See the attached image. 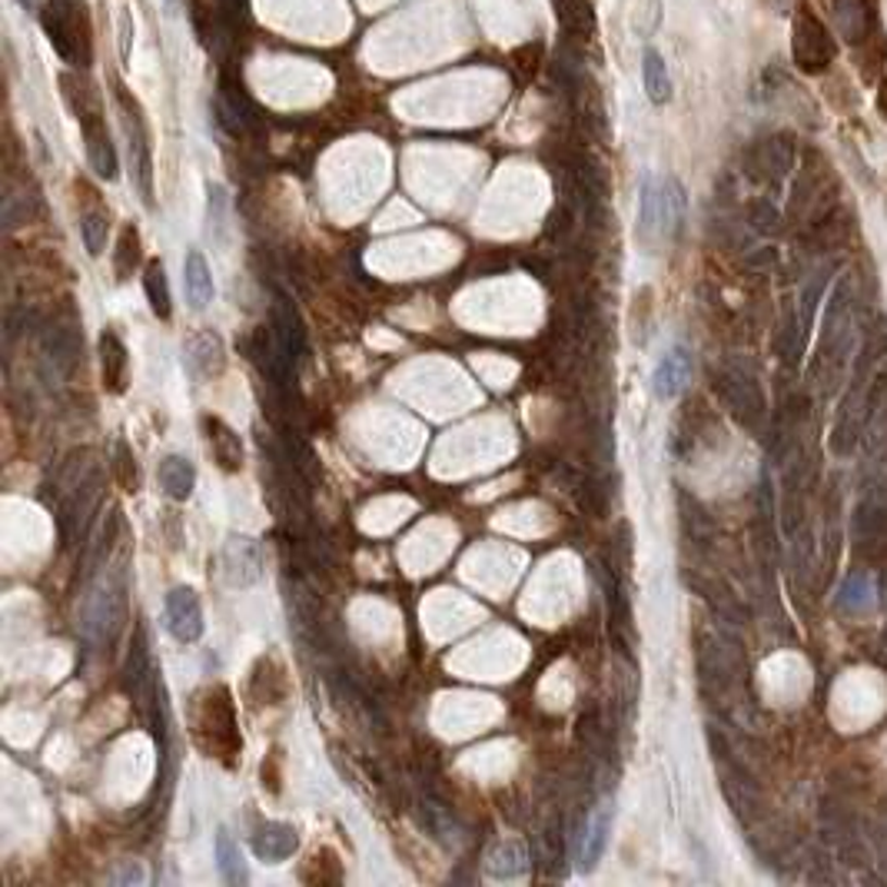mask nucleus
<instances>
[{
  "mask_svg": "<svg viewBox=\"0 0 887 887\" xmlns=\"http://www.w3.org/2000/svg\"><path fill=\"white\" fill-rule=\"evenodd\" d=\"M130 40H134V21H130V11L124 8L121 11V57L124 61L130 57Z\"/></svg>",
  "mask_w": 887,
  "mask_h": 887,
  "instance_id": "obj_27",
  "label": "nucleus"
},
{
  "mask_svg": "<svg viewBox=\"0 0 887 887\" xmlns=\"http://www.w3.org/2000/svg\"><path fill=\"white\" fill-rule=\"evenodd\" d=\"M609 832H612V804H602L596 814H591V824L585 832V845H582V867L585 871L599 867L605 845H609Z\"/></svg>",
  "mask_w": 887,
  "mask_h": 887,
  "instance_id": "obj_17",
  "label": "nucleus"
},
{
  "mask_svg": "<svg viewBox=\"0 0 887 887\" xmlns=\"http://www.w3.org/2000/svg\"><path fill=\"white\" fill-rule=\"evenodd\" d=\"M80 236H84V247L90 257H100L103 247H107V213L103 210H90L80 216Z\"/></svg>",
  "mask_w": 887,
  "mask_h": 887,
  "instance_id": "obj_23",
  "label": "nucleus"
},
{
  "mask_svg": "<svg viewBox=\"0 0 887 887\" xmlns=\"http://www.w3.org/2000/svg\"><path fill=\"white\" fill-rule=\"evenodd\" d=\"M832 21H835L838 34L851 47H861L871 34H877V8H874V0H835V4H832Z\"/></svg>",
  "mask_w": 887,
  "mask_h": 887,
  "instance_id": "obj_8",
  "label": "nucleus"
},
{
  "mask_svg": "<svg viewBox=\"0 0 887 887\" xmlns=\"http://www.w3.org/2000/svg\"><path fill=\"white\" fill-rule=\"evenodd\" d=\"M143 289H147V300H150V310L160 316V320H170L173 313V300H170V283H166V270L160 260H150L147 270H143Z\"/></svg>",
  "mask_w": 887,
  "mask_h": 887,
  "instance_id": "obj_21",
  "label": "nucleus"
},
{
  "mask_svg": "<svg viewBox=\"0 0 887 887\" xmlns=\"http://www.w3.org/2000/svg\"><path fill=\"white\" fill-rule=\"evenodd\" d=\"M61 93L71 103V110H74V116H77L80 124L103 121L100 93H97V87L87 77H80V74H61Z\"/></svg>",
  "mask_w": 887,
  "mask_h": 887,
  "instance_id": "obj_11",
  "label": "nucleus"
},
{
  "mask_svg": "<svg viewBox=\"0 0 887 887\" xmlns=\"http://www.w3.org/2000/svg\"><path fill=\"white\" fill-rule=\"evenodd\" d=\"M110 880H113V884H140V880H143V871H140V864H127L124 871H116Z\"/></svg>",
  "mask_w": 887,
  "mask_h": 887,
  "instance_id": "obj_28",
  "label": "nucleus"
},
{
  "mask_svg": "<svg viewBox=\"0 0 887 887\" xmlns=\"http://www.w3.org/2000/svg\"><path fill=\"white\" fill-rule=\"evenodd\" d=\"M113 476L121 483L124 492H137L140 489V472H137V459L130 452V446L121 439L116 442V462H113Z\"/></svg>",
  "mask_w": 887,
  "mask_h": 887,
  "instance_id": "obj_24",
  "label": "nucleus"
},
{
  "mask_svg": "<svg viewBox=\"0 0 887 887\" xmlns=\"http://www.w3.org/2000/svg\"><path fill=\"white\" fill-rule=\"evenodd\" d=\"M207 426V439L213 449V459L226 469V472H240L243 469V442L236 436L223 420H203Z\"/></svg>",
  "mask_w": 887,
  "mask_h": 887,
  "instance_id": "obj_15",
  "label": "nucleus"
},
{
  "mask_svg": "<svg viewBox=\"0 0 887 887\" xmlns=\"http://www.w3.org/2000/svg\"><path fill=\"white\" fill-rule=\"evenodd\" d=\"M509 64H512V71H515L519 80H532V77H536V71H539V64H542V47L539 43L515 47L509 53Z\"/></svg>",
  "mask_w": 887,
  "mask_h": 887,
  "instance_id": "obj_26",
  "label": "nucleus"
},
{
  "mask_svg": "<svg viewBox=\"0 0 887 887\" xmlns=\"http://www.w3.org/2000/svg\"><path fill=\"white\" fill-rule=\"evenodd\" d=\"M184 363H187V370H190V376L197 383H207V379L220 376L223 366H226V346H223L220 333L200 329V333L187 336V342H184Z\"/></svg>",
  "mask_w": 887,
  "mask_h": 887,
  "instance_id": "obj_6",
  "label": "nucleus"
},
{
  "mask_svg": "<svg viewBox=\"0 0 887 887\" xmlns=\"http://www.w3.org/2000/svg\"><path fill=\"white\" fill-rule=\"evenodd\" d=\"M528 867V854L519 841H499L489 854H486V871L492 877H519Z\"/></svg>",
  "mask_w": 887,
  "mask_h": 887,
  "instance_id": "obj_19",
  "label": "nucleus"
},
{
  "mask_svg": "<svg viewBox=\"0 0 887 887\" xmlns=\"http://www.w3.org/2000/svg\"><path fill=\"white\" fill-rule=\"evenodd\" d=\"M184 289H187V303L193 310H207L213 303V273H210V263L200 250H190L187 260H184Z\"/></svg>",
  "mask_w": 887,
  "mask_h": 887,
  "instance_id": "obj_13",
  "label": "nucleus"
},
{
  "mask_svg": "<svg viewBox=\"0 0 887 887\" xmlns=\"http://www.w3.org/2000/svg\"><path fill=\"white\" fill-rule=\"evenodd\" d=\"M791 50H795V61L804 74H817L835 61V40L811 8H801L795 14Z\"/></svg>",
  "mask_w": 887,
  "mask_h": 887,
  "instance_id": "obj_3",
  "label": "nucleus"
},
{
  "mask_svg": "<svg viewBox=\"0 0 887 887\" xmlns=\"http://www.w3.org/2000/svg\"><path fill=\"white\" fill-rule=\"evenodd\" d=\"M100 360H103V386H107L110 392H124L130 360H127V346H124V339L116 336L113 329H107V333L100 336Z\"/></svg>",
  "mask_w": 887,
  "mask_h": 887,
  "instance_id": "obj_14",
  "label": "nucleus"
},
{
  "mask_svg": "<svg viewBox=\"0 0 887 887\" xmlns=\"http://www.w3.org/2000/svg\"><path fill=\"white\" fill-rule=\"evenodd\" d=\"M157 479H160V489L176 499V502H187L193 496V486H197V469L187 455H166L157 469Z\"/></svg>",
  "mask_w": 887,
  "mask_h": 887,
  "instance_id": "obj_12",
  "label": "nucleus"
},
{
  "mask_svg": "<svg viewBox=\"0 0 887 887\" xmlns=\"http://www.w3.org/2000/svg\"><path fill=\"white\" fill-rule=\"evenodd\" d=\"M641 77H645V93L652 97V103H669L672 100V80H669V67L665 61L655 53V50H648L645 53V61H641Z\"/></svg>",
  "mask_w": 887,
  "mask_h": 887,
  "instance_id": "obj_22",
  "label": "nucleus"
},
{
  "mask_svg": "<svg viewBox=\"0 0 887 887\" xmlns=\"http://www.w3.org/2000/svg\"><path fill=\"white\" fill-rule=\"evenodd\" d=\"M555 17L572 40H585L596 27V11H591L588 0H555Z\"/></svg>",
  "mask_w": 887,
  "mask_h": 887,
  "instance_id": "obj_18",
  "label": "nucleus"
},
{
  "mask_svg": "<svg viewBox=\"0 0 887 887\" xmlns=\"http://www.w3.org/2000/svg\"><path fill=\"white\" fill-rule=\"evenodd\" d=\"M216 871L226 884H247V867H243V854L236 848V841L229 838L226 827L216 832Z\"/></svg>",
  "mask_w": 887,
  "mask_h": 887,
  "instance_id": "obj_20",
  "label": "nucleus"
},
{
  "mask_svg": "<svg viewBox=\"0 0 887 887\" xmlns=\"http://www.w3.org/2000/svg\"><path fill=\"white\" fill-rule=\"evenodd\" d=\"M296 848H300V835H296V827L292 824H283V821H270L263 824L260 832L253 835V854L260 861H286L296 854Z\"/></svg>",
  "mask_w": 887,
  "mask_h": 887,
  "instance_id": "obj_9",
  "label": "nucleus"
},
{
  "mask_svg": "<svg viewBox=\"0 0 887 887\" xmlns=\"http://www.w3.org/2000/svg\"><path fill=\"white\" fill-rule=\"evenodd\" d=\"M21 8L34 14V11H40V0H21Z\"/></svg>",
  "mask_w": 887,
  "mask_h": 887,
  "instance_id": "obj_29",
  "label": "nucleus"
},
{
  "mask_svg": "<svg viewBox=\"0 0 887 887\" xmlns=\"http://www.w3.org/2000/svg\"><path fill=\"white\" fill-rule=\"evenodd\" d=\"M80 127H84L87 160H90L93 173L103 176V180H113V176H116V150L110 143V134H107L103 121H90V124H80Z\"/></svg>",
  "mask_w": 887,
  "mask_h": 887,
  "instance_id": "obj_16",
  "label": "nucleus"
},
{
  "mask_svg": "<svg viewBox=\"0 0 887 887\" xmlns=\"http://www.w3.org/2000/svg\"><path fill=\"white\" fill-rule=\"evenodd\" d=\"M137 260H140V236H137V226H124L121 243H116V257H113L116 276L127 279V273L137 266Z\"/></svg>",
  "mask_w": 887,
  "mask_h": 887,
  "instance_id": "obj_25",
  "label": "nucleus"
},
{
  "mask_svg": "<svg viewBox=\"0 0 887 887\" xmlns=\"http://www.w3.org/2000/svg\"><path fill=\"white\" fill-rule=\"evenodd\" d=\"M121 591H113V585L103 578L100 585L90 588V596L84 599V609H80V628L87 638H103L107 628L116 622L121 615Z\"/></svg>",
  "mask_w": 887,
  "mask_h": 887,
  "instance_id": "obj_7",
  "label": "nucleus"
},
{
  "mask_svg": "<svg viewBox=\"0 0 887 887\" xmlns=\"http://www.w3.org/2000/svg\"><path fill=\"white\" fill-rule=\"evenodd\" d=\"M263 569H266V555H263V546L250 536H229L223 542V552H220V572L226 578V585L233 588H247L253 582L263 578Z\"/></svg>",
  "mask_w": 887,
  "mask_h": 887,
  "instance_id": "obj_4",
  "label": "nucleus"
},
{
  "mask_svg": "<svg viewBox=\"0 0 887 887\" xmlns=\"http://www.w3.org/2000/svg\"><path fill=\"white\" fill-rule=\"evenodd\" d=\"M40 24L53 43V50L74 67H87L93 57V30L90 11L84 0H47L40 11Z\"/></svg>",
  "mask_w": 887,
  "mask_h": 887,
  "instance_id": "obj_1",
  "label": "nucleus"
},
{
  "mask_svg": "<svg viewBox=\"0 0 887 887\" xmlns=\"http://www.w3.org/2000/svg\"><path fill=\"white\" fill-rule=\"evenodd\" d=\"M163 622H166V632L180 641V645H193L203 638V605L197 599V591L180 585V588H173L166 602H163Z\"/></svg>",
  "mask_w": 887,
  "mask_h": 887,
  "instance_id": "obj_5",
  "label": "nucleus"
},
{
  "mask_svg": "<svg viewBox=\"0 0 887 887\" xmlns=\"http://www.w3.org/2000/svg\"><path fill=\"white\" fill-rule=\"evenodd\" d=\"M688 376H691V357L685 346H675L659 360V366L652 373V389L659 399H675L685 389Z\"/></svg>",
  "mask_w": 887,
  "mask_h": 887,
  "instance_id": "obj_10",
  "label": "nucleus"
},
{
  "mask_svg": "<svg viewBox=\"0 0 887 887\" xmlns=\"http://www.w3.org/2000/svg\"><path fill=\"white\" fill-rule=\"evenodd\" d=\"M113 93L121 100V121L127 130V150H130V176L147 207H153V153H150V134L143 124L140 103L124 90V84H113Z\"/></svg>",
  "mask_w": 887,
  "mask_h": 887,
  "instance_id": "obj_2",
  "label": "nucleus"
}]
</instances>
